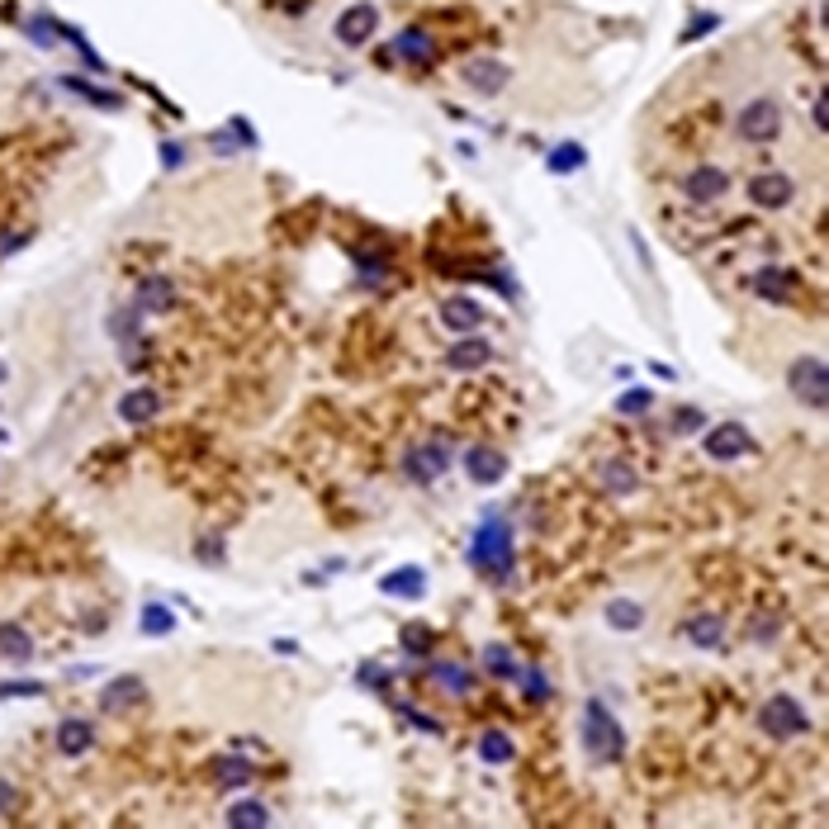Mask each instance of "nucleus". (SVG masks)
<instances>
[{"label":"nucleus","instance_id":"nucleus-1","mask_svg":"<svg viewBox=\"0 0 829 829\" xmlns=\"http://www.w3.org/2000/svg\"><path fill=\"white\" fill-rule=\"evenodd\" d=\"M469 559L474 569L493 583H507L512 569H517V545H512V526L503 517H484L479 531H474V545H469Z\"/></svg>","mask_w":829,"mask_h":829},{"label":"nucleus","instance_id":"nucleus-2","mask_svg":"<svg viewBox=\"0 0 829 829\" xmlns=\"http://www.w3.org/2000/svg\"><path fill=\"white\" fill-rule=\"evenodd\" d=\"M578 735H583V749H588L593 763H616V758L626 754V730H621V721L607 711V702H597V697L583 706Z\"/></svg>","mask_w":829,"mask_h":829},{"label":"nucleus","instance_id":"nucleus-3","mask_svg":"<svg viewBox=\"0 0 829 829\" xmlns=\"http://www.w3.org/2000/svg\"><path fill=\"white\" fill-rule=\"evenodd\" d=\"M782 124H787V119H782V105H777L773 95H749V100L735 109V138L749 147L777 143Z\"/></svg>","mask_w":829,"mask_h":829},{"label":"nucleus","instance_id":"nucleus-4","mask_svg":"<svg viewBox=\"0 0 829 829\" xmlns=\"http://www.w3.org/2000/svg\"><path fill=\"white\" fill-rule=\"evenodd\" d=\"M758 730L768 739H796L811 730V711L796 702L792 692H773L768 702L758 706Z\"/></svg>","mask_w":829,"mask_h":829},{"label":"nucleus","instance_id":"nucleus-5","mask_svg":"<svg viewBox=\"0 0 829 829\" xmlns=\"http://www.w3.org/2000/svg\"><path fill=\"white\" fill-rule=\"evenodd\" d=\"M687 204H697V209H711V204H721L730 195V171L716 162H697L683 171V181H678Z\"/></svg>","mask_w":829,"mask_h":829},{"label":"nucleus","instance_id":"nucleus-6","mask_svg":"<svg viewBox=\"0 0 829 829\" xmlns=\"http://www.w3.org/2000/svg\"><path fill=\"white\" fill-rule=\"evenodd\" d=\"M787 389H792L806 408L825 413V398H829V370L820 356H796L792 370H787Z\"/></svg>","mask_w":829,"mask_h":829},{"label":"nucleus","instance_id":"nucleus-7","mask_svg":"<svg viewBox=\"0 0 829 829\" xmlns=\"http://www.w3.org/2000/svg\"><path fill=\"white\" fill-rule=\"evenodd\" d=\"M332 34H337L342 48H365V43L379 34V5H370V0L346 5L342 15H337V24H332Z\"/></svg>","mask_w":829,"mask_h":829},{"label":"nucleus","instance_id":"nucleus-8","mask_svg":"<svg viewBox=\"0 0 829 829\" xmlns=\"http://www.w3.org/2000/svg\"><path fill=\"white\" fill-rule=\"evenodd\" d=\"M796 181L787 171H758L749 176V199H754V209H792L796 204Z\"/></svg>","mask_w":829,"mask_h":829},{"label":"nucleus","instance_id":"nucleus-9","mask_svg":"<svg viewBox=\"0 0 829 829\" xmlns=\"http://www.w3.org/2000/svg\"><path fill=\"white\" fill-rule=\"evenodd\" d=\"M460 86L474 95H503L507 91V67L503 62H493V57H469L465 67H460Z\"/></svg>","mask_w":829,"mask_h":829},{"label":"nucleus","instance_id":"nucleus-10","mask_svg":"<svg viewBox=\"0 0 829 829\" xmlns=\"http://www.w3.org/2000/svg\"><path fill=\"white\" fill-rule=\"evenodd\" d=\"M602 621H607L612 631L631 635V631H640V626L649 621V602H645V597H631V593H616V597H607Z\"/></svg>","mask_w":829,"mask_h":829},{"label":"nucleus","instance_id":"nucleus-11","mask_svg":"<svg viewBox=\"0 0 829 829\" xmlns=\"http://www.w3.org/2000/svg\"><path fill=\"white\" fill-rule=\"evenodd\" d=\"M706 455L711 460H744V455H754V436L744 432L739 422H721L716 432L706 436Z\"/></svg>","mask_w":829,"mask_h":829},{"label":"nucleus","instance_id":"nucleus-12","mask_svg":"<svg viewBox=\"0 0 829 829\" xmlns=\"http://www.w3.org/2000/svg\"><path fill=\"white\" fill-rule=\"evenodd\" d=\"M451 469V446L446 441H422L413 455H408V474H413L417 484H432Z\"/></svg>","mask_w":829,"mask_h":829},{"label":"nucleus","instance_id":"nucleus-13","mask_svg":"<svg viewBox=\"0 0 829 829\" xmlns=\"http://www.w3.org/2000/svg\"><path fill=\"white\" fill-rule=\"evenodd\" d=\"M683 635L697 649H725V621L716 612H692L683 621Z\"/></svg>","mask_w":829,"mask_h":829},{"label":"nucleus","instance_id":"nucleus-14","mask_svg":"<svg viewBox=\"0 0 829 829\" xmlns=\"http://www.w3.org/2000/svg\"><path fill=\"white\" fill-rule=\"evenodd\" d=\"M465 469H469V479L474 484H498L507 474V455L503 451H493V446H474V451L465 455Z\"/></svg>","mask_w":829,"mask_h":829},{"label":"nucleus","instance_id":"nucleus-15","mask_svg":"<svg viewBox=\"0 0 829 829\" xmlns=\"http://www.w3.org/2000/svg\"><path fill=\"white\" fill-rule=\"evenodd\" d=\"M484 318H488L484 304H474V299H465V294H455V299L441 304V323L451 327V332H474Z\"/></svg>","mask_w":829,"mask_h":829},{"label":"nucleus","instance_id":"nucleus-16","mask_svg":"<svg viewBox=\"0 0 829 829\" xmlns=\"http://www.w3.org/2000/svg\"><path fill=\"white\" fill-rule=\"evenodd\" d=\"M488 361H493V342H484V337H465V342H455L446 351L451 370H484Z\"/></svg>","mask_w":829,"mask_h":829},{"label":"nucleus","instance_id":"nucleus-17","mask_svg":"<svg viewBox=\"0 0 829 829\" xmlns=\"http://www.w3.org/2000/svg\"><path fill=\"white\" fill-rule=\"evenodd\" d=\"M147 697V687H143V678H114V683L105 687V692H100V706H105V711H114V716H119V711H128V706H138Z\"/></svg>","mask_w":829,"mask_h":829},{"label":"nucleus","instance_id":"nucleus-18","mask_svg":"<svg viewBox=\"0 0 829 829\" xmlns=\"http://www.w3.org/2000/svg\"><path fill=\"white\" fill-rule=\"evenodd\" d=\"M91 744H95L91 721H76V716H67V721L57 725V749H62V758H81Z\"/></svg>","mask_w":829,"mask_h":829},{"label":"nucleus","instance_id":"nucleus-19","mask_svg":"<svg viewBox=\"0 0 829 829\" xmlns=\"http://www.w3.org/2000/svg\"><path fill=\"white\" fill-rule=\"evenodd\" d=\"M754 289L763 294V299H773V304H792V299H796L792 275L777 271V266H763V271L754 275Z\"/></svg>","mask_w":829,"mask_h":829},{"label":"nucleus","instance_id":"nucleus-20","mask_svg":"<svg viewBox=\"0 0 829 829\" xmlns=\"http://www.w3.org/2000/svg\"><path fill=\"white\" fill-rule=\"evenodd\" d=\"M446 697H465L469 687H474V678H469V668L465 664H451V659H441V664H432V673H427Z\"/></svg>","mask_w":829,"mask_h":829},{"label":"nucleus","instance_id":"nucleus-21","mask_svg":"<svg viewBox=\"0 0 829 829\" xmlns=\"http://www.w3.org/2000/svg\"><path fill=\"white\" fill-rule=\"evenodd\" d=\"M171 299H176V285H171L166 275H152V280H143V285H138V299H133V308H138V313H152V308H171Z\"/></svg>","mask_w":829,"mask_h":829},{"label":"nucleus","instance_id":"nucleus-22","mask_svg":"<svg viewBox=\"0 0 829 829\" xmlns=\"http://www.w3.org/2000/svg\"><path fill=\"white\" fill-rule=\"evenodd\" d=\"M157 408H162V398L152 394V389H133V394L119 398V417H124V422H152Z\"/></svg>","mask_w":829,"mask_h":829},{"label":"nucleus","instance_id":"nucleus-23","mask_svg":"<svg viewBox=\"0 0 829 829\" xmlns=\"http://www.w3.org/2000/svg\"><path fill=\"white\" fill-rule=\"evenodd\" d=\"M394 48H398V57H408V62H422V67H427V62L436 57V43H432V34H427V29H403Z\"/></svg>","mask_w":829,"mask_h":829},{"label":"nucleus","instance_id":"nucleus-24","mask_svg":"<svg viewBox=\"0 0 829 829\" xmlns=\"http://www.w3.org/2000/svg\"><path fill=\"white\" fill-rule=\"evenodd\" d=\"M602 484H607V493L626 498V493H635V488H640V474H635L626 460H607V465H602Z\"/></svg>","mask_w":829,"mask_h":829},{"label":"nucleus","instance_id":"nucleus-25","mask_svg":"<svg viewBox=\"0 0 829 829\" xmlns=\"http://www.w3.org/2000/svg\"><path fill=\"white\" fill-rule=\"evenodd\" d=\"M422 588H427V574H422V569H398V574H389L379 583V593H389V597H417Z\"/></svg>","mask_w":829,"mask_h":829},{"label":"nucleus","instance_id":"nucleus-26","mask_svg":"<svg viewBox=\"0 0 829 829\" xmlns=\"http://www.w3.org/2000/svg\"><path fill=\"white\" fill-rule=\"evenodd\" d=\"M484 668L493 673V678H517V673H522V664L512 659V649L507 645H488L484 649Z\"/></svg>","mask_w":829,"mask_h":829},{"label":"nucleus","instance_id":"nucleus-27","mask_svg":"<svg viewBox=\"0 0 829 829\" xmlns=\"http://www.w3.org/2000/svg\"><path fill=\"white\" fill-rule=\"evenodd\" d=\"M479 754H484L488 763H507V758L517 754V744H512V735H507V730H488V735L479 739Z\"/></svg>","mask_w":829,"mask_h":829},{"label":"nucleus","instance_id":"nucleus-28","mask_svg":"<svg viewBox=\"0 0 829 829\" xmlns=\"http://www.w3.org/2000/svg\"><path fill=\"white\" fill-rule=\"evenodd\" d=\"M0 654H5V659H29V654H34V645H29V635L19 631V626H10V621H5V626H0Z\"/></svg>","mask_w":829,"mask_h":829},{"label":"nucleus","instance_id":"nucleus-29","mask_svg":"<svg viewBox=\"0 0 829 829\" xmlns=\"http://www.w3.org/2000/svg\"><path fill=\"white\" fill-rule=\"evenodd\" d=\"M214 777L223 782V787H247V782H252V768H247L242 758H218Z\"/></svg>","mask_w":829,"mask_h":829},{"label":"nucleus","instance_id":"nucleus-30","mask_svg":"<svg viewBox=\"0 0 829 829\" xmlns=\"http://www.w3.org/2000/svg\"><path fill=\"white\" fill-rule=\"evenodd\" d=\"M228 825H271V811L256 806V801H242V806L228 811Z\"/></svg>","mask_w":829,"mask_h":829},{"label":"nucleus","instance_id":"nucleus-31","mask_svg":"<svg viewBox=\"0 0 829 829\" xmlns=\"http://www.w3.org/2000/svg\"><path fill=\"white\" fill-rule=\"evenodd\" d=\"M649 403H654V398H649V389H631V394H621L616 398V413H649Z\"/></svg>","mask_w":829,"mask_h":829},{"label":"nucleus","instance_id":"nucleus-32","mask_svg":"<svg viewBox=\"0 0 829 829\" xmlns=\"http://www.w3.org/2000/svg\"><path fill=\"white\" fill-rule=\"evenodd\" d=\"M550 166H555V171H578V166H583V147H555V157H550Z\"/></svg>","mask_w":829,"mask_h":829},{"label":"nucleus","instance_id":"nucleus-33","mask_svg":"<svg viewBox=\"0 0 829 829\" xmlns=\"http://www.w3.org/2000/svg\"><path fill=\"white\" fill-rule=\"evenodd\" d=\"M143 631H152V635H166V631H171V612H166V607H157V602H152V607H147V612H143Z\"/></svg>","mask_w":829,"mask_h":829},{"label":"nucleus","instance_id":"nucleus-34","mask_svg":"<svg viewBox=\"0 0 829 829\" xmlns=\"http://www.w3.org/2000/svg\"><path fill=\"white\" fill-rule=\"evenodd\" d=\"M403 645L413 649V654H427V649H432V631H427V626H408V631H403Z\"/></svg>","mask_w":829,"mask_h":829},{"label":"nucleus","instance_id":"nucleus-35","mask_svg":"<svg viewBox=\"0 0 829 829\" xmlns=\"http://www.w3.org/2000/svg\"><path fill=\"white\" fill-rule=\"evenodd\" d=\"M517 678H522L526 697H536V702H545V697H550V687H545V673H536V668H531V673H517Z\"/></svg>","mask_w":829,"mask_h":829},{"label":"nucleus","instance_id":"nucleus-36","mask_svg":"<svg viewBox=\"0 0 829 829\" xmlns=\"http://www.w3.org/2000/svg\"><path fill=\"white\" fill-rule=\"evenodd\" d=\"M697 427H702V413H697V408H683V413H678V422H673V432H678V436L697 432Z\"/></svg>","mask_w":829,"mask_h":829},{"label":"nucleus","instance_id":"nucleus-37","mask_svg":"<svg viewBox=\"0 0 829 829\" xmlns=\"http://www.w3.org/2000/svg\"><path fill=\"white\" fill-rule=\"evenodd\" d=\"M777 635V621L768 616V621H754V640H773Z\"/></svg>","mask_w":829,"mask_h":829},{"label":"nucleus","instance_id":"nucleus-38","mask_svg":"<svg viewBox=\"0 0 829 829\" xmlns=\"http://www.w3.org/2000/svg\"><path fill=\"white\" fill-rule=\"evenodd\" d=\"M5 806H15V792H10V787L0 782V811H5Z\"/></svg>","mask_w":829,"mask_h":829},{"label":"nucleus","instance_id":"nucleus-39","mask_svg":"<svg viewBox=\"0 0 829 829\" xmlns=\"http://www.w3.org/2000/svg\"><path fill=\"white\" fill-rule=\"evenodd\" d=\"M5 375H10V370H5V365H0V384H5Z\"/></svg>","mask_w":829,"mask_h":829}]
</instances>
